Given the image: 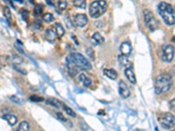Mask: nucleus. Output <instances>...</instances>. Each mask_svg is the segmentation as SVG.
Masks as SVG:
<instances>
[{
	"label": "nucleus",
	"mask_w": 175,
	"mask_h": 131,
	"mask_svg": "<svg viewBox=\"0 0 175 131\" xmlns=\"http://www.w3.org/2000/svg\"><path fill=\"white\" fill-rule=\"evenodd\" d=\"M86 54H87L88 57H89L90 60H92V61L95 60V52L93 51L92 48H90V47L87 48V49H86Z\"/></svg>",
	"instance_id": "obj_31"
},
{
	"label": "nucleus",
	"mask_w": 175,
	"mask_h": 131,
	"mask_svg": "<svg viewBox=\"0 0 175 131\" xmlns=\"http://www.w3.org/2000/svg\"><path fill=\"white\" fill-rule=\"evenodd\" d=\"M46 2L48 5H51V6L54 5V0H46Z\"/></svg>",
	"instance_id": "obj_40"
},
{
	"label": "nucleus",
	"mask_w": 175,
	"mask_h": 131,
	"mask_svg": "<svg viewBox=\"0 0 175 131\" xmlns=\"http://www.w3.org/2000/svg\"><path fill=\"white\" fill-rule=\"evenodd\" d=\"M95 25L96 26V27H98V28H102V27H103V22H102V21H96V23H95Z\"/></svg>",
	"instance_id": "obj_38"
},
{
	"label": "nucleus",
	"mask_w": 175,
	"mask_h": 131,
	"mask_svg": "<svg viewBox=\"0 0 175 131\" xmlns=\"http://www.w3.org/2000/svg\"><path fill=\"white\" fill-rule=\"evenodd\" d=\"M21 13V16H22V18L24 20H26L27 19V17H28V11L25 9H22V11H20Z\"/></svg>",
	"instance_id": "obj_35"
},
{
	"label": "nucleus",
	"mask_w": 175,
	"mask_h": 131,
	"mask_svg": "<svg viewBox=\"0 0 175 131\" xmlns=\"http://www.w3.org/2000/svg\"><path fill=\"white\" fill-rule=\"evenodd\" d=\"M3 12H4V15L8 23H11L12 22V12H11V10L9 9V7L5 6V7L4 8Z\"/></svg>",
	"instance_id": "obj_24"
},
{
	"label": "nucleus",
	"mask_w": 175,
	"mask_h": 131,
	"mask_svg": "<svg viewBox=\"0 0 175 131\" xmlns=\"http://www.w3.org/2000/svg\"><path fill=\"white\" fill-rule=\"evenodd\" d=\"M103 74L104 75L107 76L109 79L110 80H116L117 77H118V74L117 72L114 69H104L103 70Z\"/></svg>",
	"instance_id": "obj_15"
},
{
	"label": "nucleus",
	"mask_w": 175,
	"mask_h": 131,
	"mask_svg": "<svg viewBox=\"0 0 175 131\" xmlns=\"http://www.w3.org/2000/svg\"><path fill=\"white\" fill-rule=\"evenodd\" d=\"M13 68H14L15 70H17V71H18L19 73L22 74H25V75L26 74V71H25V69H22V68H20V67H19V66H18V67H17V66H13Z\"/></svg>",
	"instance_id": "obj_36"
},
{
	"label": "nucleus",
	"mask_w": 175,
	"mask_h": 131,
	"mask_svg": "<svg viewBox=\"0 0 175 131\" xmlns=\"http://www.w3.org/2000/svg\"><path fill=\"white\" fill-rule=\"evenodd\" d=\"M73 5L78 8H82V9H85L86 8V3L85 0H74L73 1Z\"/></svg>",
	"instance_id": "obj_27"
},
{
	"label": "nucleus",
	"mask_w": 175,
	"mask_h": 131,
	"mask_svg": "<svg viewBox=\"0 0 175 131\" xmlns=\"http://www.w3.org/2000/svg\"><path fill=\"white\" fill-rule=\"evenodd\" d=\"M79 126H80V128H81V129H82V130L86 131L89 129V126L85 123L84 122H81V123H79Z\"/></svg>",
	"instance_id": "obj_34"
},
{
	"label": "nucleus",
	"mask_w": 175,
	"mask_h": 131,
	"mask_svg": "<svg viewBox=\"0 0 175 131\" xmlns=\"http://www.w3.org/2000/svg\"><path fill=\"white\" fill-rule=\"evenodd\" d=\"M55 32H56V35L59 37V38H61L64 33H65V31H64V28L63 26L61 25V24L60 23H56L55 24Z\"/></svg>",
	"instance_id": "obj_20"
},
{
	"label": "nucleus",
	"mask_w": 175,
	"mask_h": 131,
	"mask_svg": "<svg viewBox=\"0 0 175 131\" xmlns=\"http://www.w3.org/2000/svg\"><path fill=\"white\" fill-rule=\"evenodd\" d=\"M118 61H119V63H120L122 66L125 67V68H132V63L130 62L127 56L123 55V54L119 55V56H118Z\"/></svg>",
	"instance_id": "obj_12"
},
{
	"label": "nucleus",
	"mask_w": 175,
	"mask_h": 131,
	"mask_svg": "<svg viewBox=\"0 0 175 131\" xmlns=\"http://www.w3.org/2000/svg\"><path fill=\"white\" fill-rule=\"evenodd\" d=\"M108 8V4L105 0H96L92 2L89 5V15L92 18H98L105 13Z\"/></svg>",
	"instance_id": "obj_3"
},
{
	"label": "nucleus",
	"mask_w": 175,
	"mask_h": 131,
	"mask_svg": "<svg viewBox=\"0 0 175 131\" xmlns=\"http://www.w3.org/2000/svg\"><path fill=\"white\" fill-rule=\"evenodd\" d=\"M42 19H43V21L44 22H46V23L49 24V23H52L53 20H54V18H53V14H51V13H46V14H44L43 17H42Z\"/></svg>",
	"instance_id": "obj_26"
},
{
	"label": "nucleus",
	"mask_w": 175,
	"mask_h": 131,
	"mask_svg": "<svg viewBox=\"0 0 175 131\" xmlns=\"http://www.w3.org/2000/svg\"><path fill=\"white\" fill-rule=\"evenodd\" d=\"M18 131H29V124L25 121H22L18 128Z\"/></svg>",
	"instance_id": "obj_23"
},
{
	"label": "nucleus",
	"mask_w": 175,
	"mask_h": 131,
	"mask_svg": "<svg viewBox=\"0 0 175 131\" xmlns=\"http://www.w3.org/2000/svg\"><path fill=\"white\" fill-rule=\"evenodd\" d=\"M46 103L55 108H61L63 106V104L61 103V100H59L56 98H49V99H47L46 100Z\"/></svg>",
	"instance_id": "obj_14"
},
{
	"label": "nucleus",
	"mask_w": 175,
	"mask_h": 131,
	"mask_svg": "<svg viewBox=\"0 0 175 131\" xmlns=\"http://www.w3.org/2000/svg\"><path fill=\"white\" fill-rule=\"evenodd\" d=\"M55 115H56L57 119H58V120H60L61 122H63V123H67V122H69V121L67 120V118H66V117H64V116H63L61 113H60V112H57Z\"/></svg>",
	"instance_id": "obj_33"
},
{
	"label": "nucleus",
	"mask_w": 175,
	"mask_h": 131,
	"mask_svg": "<svg viewBox=\"0 0 175 131\" xmlns=\"http://www.w3.org/2000/svg\"><path fill=\"white\" fill-rule=\"evenodd\" d=\"M118 91L119 93L121 95V97H123V99H127L130 96V89L128 87V86L125 84L124 81L121 80L119 82V85H118Z\"/></svg>",
	"instance_id": "obj_9"
},
{
	"label": "nucleus",
	"mask_w": 175,
	"mask_h": 131,
	"mask_svg": "<svg viewBox=\"0 0 175 131\" xmlns=\"http://www.w3.org/2000/svg\"><path fill=\"white\" fill-rule=\"evenodd\" d=\"M144 18H145L146 26L148 27V29L151 31H156L159 28V26H160L159 20L156 18V17L153 14V12L149 11L148 9H145L144 11Z\"/></svg>",
	"instance_id": "obj_5"
},
{
	"label": "nucleus",
	"mask_w": 175,
	"mask_h": 131,
	"mask_svg": "<svg viewBox=\"0 0 175 131\" xmlns=\"http://www.w3.org/2000/svg\"><path fill=\"white\" fill-rule=\"evenodd\" d=\"M160 123L165 129H169L175 126V116L171 113H165L160 117Z\"/></svg>",
	"instance_id": "obj_6"
},
{
	"label": "nucleus",
	"mask_w": 175,
	"mask_h": 131,
	"mask_svg": "<svg viewBox=\"0 0 175 131\" xmlns=\"http://www.w3.org/2000/svg\"><path fill=\"white\" fill-rule=\"evenodd\" d=\"M11 61L12 63L13 64V65H19V64H21L22 62H23V59L20 57V56H18V55H13L12 58H11Z\"/></svg>",
	"instance_id": "obj_25"
},
{
	"label": "nucleus",
	"mask_w": 175,
	"mask_h": 131,
	"mask_svg": "<svg viewBox=\"0 0 175 131\" xmlns=\"http://www.w3.org/2000/svg\"><path fill=\"white\" fill-rule=\"evenodd\" d=\"M172 131H175V130H172Z\"/></svg>",
	"instance_id": "obj_45"
},
{
	"label": "nucleus",
	"mask_w": 175,
	"mask_h": 131,
	"mask_svg": "<svg viewBox=\"0 0 175 131\" xmlns=\"http://www.w3.org/2000/svg\"><path fill=\"white\" fill-rule=\"evenodd\" d=\"M45 36H46V39L49 41H53L55 39L56 37V32L53 31L52 29H46V32H45Z\"/></svg>",
	"instance_id": "obj_19"
},
{
	"label": "nucleus",
	"mask_w": 175,
	"mask_h": 131,
	"mask_svg": "<svg viewBox=\"0 0 175 131\" xmlns=\"http://www.w3.org/2000/svg\"><path fill=\"white\" fill-rule=\"evenodd\" d=\"M9 99L12 100V102H14L16 104H19V105H23L24 104V100L21 98V97H19V96H18V95H12V96H9Z\"/></svg>",
	"instance_id": "obj_21"
},
{
	"label": "nucleus",
	"mask_w": 175,
	"mask_h": 131,
	"mask_svg": "<svg viewBox=\"0 0 175 131\" xmlns=\"http://www.w3.org/2000/svg\"><path fill=\"white\" fill-rule=\"evenodd\" d=\"M169 104H170V107H171V108H173V109H175V98L173 99V100H171Z\"/></svg>",
	"instance_id": "obj_39"
},
{
	"label": "nucleus",
	"mask_w": 175,
	"mask_h": 131,
	"mask_svg": "<svg viewBox=\"0 0 175 131\" xmlns=\"http://www.w3.org/2000/svg\"><path fill=\"white\" fill-rule=\"evenodd\" d=\"M79 81H81L85 87H90L92 84V80L88 78L84 74H81L79 75Z\"/></svg>",
	"instance_id": "obj_17"
},
{
	"label": "nucleus",
	"mask_w": 175,
	"mask_h": 131,
	"mask_svg": "<svg viewBox=\"0 0 175 131\" xmlns=\"http://www.w3.org/2000/svg\"><path fill=\"white\" fill-rule=\"evenodd\" d=\"M34 28L37 30V31H40V30H42V28H43V25H42V23H41V21L39 20V19H36L35 21H34Z\"/></svg>",
	"instance_id": "obj_32"
},
{
	"label": "nucleus",
	"mask_w": 175,
	"mask_h": 131,
	"mask_svg": "<svg viewBox=\"0 0 175 131\" xmlns=\"http://www.w3.org/2000/svg\"><path fill=\"white\" fill-rule=\"evenodd\" d=\"M42 11H43V6L41 5H37L35 8H34V16L35 17H39L42 13Z\"/></svg>",
	"instance_id": "obj_29"
},
{
	"label": "nucleus",
	"mask_w": 175,
	"mask_h": 131,
	"mask_svg": "<svg viewBox=\"0 0 175 131\" xmlns=\"http://www.w3.org/2000/svg\"><path fill=\"white\" fill-rule=\"evenodd\" d=\"M74 23L78 27H84L88 24V18H87V16L85 15V14L79 13V14H77L75 17Z\"/></svg>",
	"instance_id": "obj_8"
},
{
	"label": "nucleus",
	"mask_w": 175,
	"mask_h": 131,
	"mask_svg": "<svg viewBox=\"0 0 175 131\" xmlns=\"http://www.w3.org/2000/svg\"><path fill=\"white\" fill-rule=\"evenodd\" d=\"M69 61L76 65L80 68L85 70H90L92 68L91 64L89 61L83 55L78 53H72L69 55V59H67Z\"/></svg>",
	"instance_id": "obj_4"
},
{
	"label": "nucleus",
	"mask_w": 175,
	"mask_h": 131,
	"mask_svg": "<svg viewBox=\"0 0 175 131\" xmlns=\"http://www.w3.org/2000/svg\"><path fill=\"white\" fill-rule=\"evenodd\" d=\"M2 67H3V66H2V64H1V62H0V69H1Z\"/></svg>",
	"instance_id": "obj_43"
},
{
	"label": "nucleus",
	"mask_w": 175,
	"mask_h": 131,
	"mask_svg": "<svg viewBox=\"0 0 175 131\" xmlns=\"http://www.w3.org/2000/svg\"><path fill=\"white\" fill-rule=\"evenodd\" d=\"M63 108H64V110H65V112L67 113V115H69V116H72V117H76V112L72 109L71 108H69L68 106H65V105H63Z\"/></svg>",
	"instance_id": "obj_28"
},
{
	"label": "nucleus",
	"mask_w": 175,
	"mask_h": 131,
	"mask_svg": "<svg viewBox=\"0 0 175 131\" xmlns=\"http://www.w3.org/2000/svg\"><path fill=\"white\" fill-rule=\"evenodd\" d=\"M159 14L167 25H175V9L170 4L161 2L158 5Z\"/></svg>",
	"instance_id": "obj_1"
},
{
	"label": "nucleus",
	"mask_w": 175,
	"mask_h": 131,
	"mask_svg": "<svg viewBox=\"0 0 175 131\" xmlns=\"http://www.w3.org/2000/svg\"><path fill=\"white\" fill-rule=\"evenodd\" d=\"M131 50H132V48H131V46H130V44L128 43V42H123L121 44V46H120V52H121V54L123 55H125V56H129L131 54Z\"/></svg>",
	"instance_id": "obj_11"
},
{
	"label": "nucleus",
	"mask_w": 175,
	"mask_h": 131,
	"mask_svg": "<svg viewBox=\"0 0 175 131\" xmlns=\"http://www.w3.org/2000/svg\"><path fill=\"white\" fill-rule=\"evenodd\" d=\"M68 7V3L64 0H60L57 4H56V10L59 13H61L62 11H64Z\"/></svg>",
	"instance_id": "obj_18"
},
{
	"label": "nucleus",
	"mask_w": 175,
	"mask_h": 131,
	"mask_svg": "<svg viewBox=\"0 0 175 131\" xmlns=\"http://www.w3.org/2000/svg\"><path fill=\"white\" fill-rule=\"evenodd\" d=\"M16 1H19L20 4H24V0H16Z\"/></svg>",
	"instance_id": "obj_41"
},
{
	"label": "nucleus",
	"mask_w": 175,
	"mask_h": 131,
	"mask_svg": "<svg viewBox=\"0 0 175 131\" xmlns=\"http://www.w3.org/2000/svg\"><path fill=\"white\" fill-rule=\"evenodd\" d=\"M3 118H4L8 123H9V125H11V126H14V125L17 123V122H18V118H17L15 116L11 115V114H5V115H4Z\"/></svg>",
	"instance_id": "obj_16"
},
{
	"label": "nucleus",
	"mask_w": 175,
	"mask_h": 131,
	"mask_svg": "<svg viewBox=\"0 0 175 131\" xmlns=\"http://www.w3.org/2000/svg\"><path fill=\"white\" fill-rule=\"evenodd\" d=\"M124 74H125L126 78L129 80V81L130 83L136 84L137 80H136V76H135L134 72L132 71V68H125V70H124Z\"/></svg>",
	"instance_id": "obj_13"
},
{
	"label": "nucleus",
	"mask_w": 175,
	"mask_h": 131,
	"mask_svg": "<svg viewBox=\"0 0 175 131\" xmlns=\"http://www.w3.org/2000/svg\"><path fill=\"white\" fill-rule=\"evenodd\" d=\"M67 67H68V71H69V75L72 76V77L76 76V74L79 73V71L82 70V68H80V67H77L76 65H75V64H73V63H71L70 61H69L68 60H67Z\"/></svg>",
	"instance_id": "obj_10"
},
{
	"label": "nucleus",
	"mask_w": 175,
	"mask_h": 131,
	"mask_svg": "<svg viewBox=\"0 0 175 131\" xmlns=\"http://www.w3.org/2000/svg\"><path fill=\"white\" fill-rule=\"evenodd\" d=\"M65 21H66V23H67L68 27H69V28H71V27H72V22H71V20H70V18H69V14L66 16V18H65Z\"/></svg>",
	"instance_id": "obj_37"
},
{
	"label": "nucleus",
	"mask_w": 175,
	"mask_h": 131,
	"mask_svg": "<svg viewBox=\"0 0 175 131\" xmlns=\"http://www.w3.org/2000/svg\"><path fill=\"white\" fill-rule=\"evenodd\" d=\"M30 2L31 4H34V0H28Z\"/></svg>",
	"instance_id": "obj_42"
},
{
	"label": "nucleus",
	"mask_w": 175,
	"mask_h": 131,
	"mask_svg": "<svg viewBox=\"0 0 175 131\" xmlns=\"http://www.w3.org/2000/svg\"><path fill=\"white\" fill-rule=\"evenodd\" d=\"M29 99H30L31 101H33V102H41V101H43V100H44V98H43V97L39 96V95H36V94L32 95Z\"/></svg>",
	"instance_id": "obj_30"
},
{
	"label": "nucleus",
	"mask_w": 175,
	"mask_h": 131,
	"mask_svg": "<svg viewBox=\"0 0 175 131\" xmlns=\"http://www.w3.org/2000/svg\"><path fill=\"white\" fill-rule=\"evenodd\" d=\"M93 39H94V41H95L96 44H102V43L104 42L103 37L100 34L99 32H96V33L93 35Z\"/></svg>",
	"instance_id": "obj_22"
},
{
	"label": "nucleus",
	"mask_w": 175,
	"mask_h": 131,
	"mask_svg": "<svg viewBox=\"0 0 175 131\" xmlns=\"http://www.w3.org/2000/svg\"><path fill=\"white\" fill-rule=\"evenodd\" d=\"M175 49L172 45H164L162 47V60L166 62H171L173 60Z\"/></svg>",
	"instance_id": "obj_7"
},
{
	"label": "nucleus",
	"mask_w": 175,
	"mask_h": 131,
	"mask_svg": "<svg viewBox=\"0 0 175 131\" xmlns=\"http://www.w3.org/2000/svg\"><path fill=\"white\" fill-rule=\"evenodd\" d=\"M173 40H174V41H175V37H174V39H173Z\"/></svg>",
	"instance_id": "obj_44"
},
{
	"label": "nucleus",
	"mask_w": 175,
	"mask_h": 131,
	"mask_svg": "<svg viewBox=\"0 0 175 131\" xmlns=\"http://www.w3.org/2000/svg\"><path fill=\"white\" fill-rule=\"evenodd\" d=\"M172 84V77L169 74H160L155 80V93L157 94H161L163 93L167 92L171 88Z\"/></svg>",
	"instance_id": "obj_2"
}]
</instances>
